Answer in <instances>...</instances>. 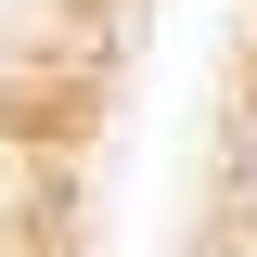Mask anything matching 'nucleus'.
Instances as JSON below:
<instances>
[{"instance_id":"obj_1","label":"nucleus","mask_w":257,"mask_h":257,"mask_svg":"<svg viewBox=\"0 0 257 257\" xmlns=\"http://www.w3.org/2000/svg\"><path fill=\"white\" fill-rule=\"evenodd\" d=\"M231 206H244V219H257V103H244V116H231Z\"/></svg>"}]
</instances>
